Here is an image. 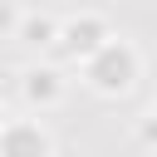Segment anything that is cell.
Wrapping results in <instances>:
<instances>
[{
  "instance_id": "1",
  "label": "cell",
  "mask_w": 157,
  "mask_h": 157,
  "mask_svg": "<svg viewBox=\"0 0 157 157\" xmlns=\"http://www.w3.org/2000/svg\"><path fill=\"white\" fill-rule=\"evenodd\" d=\"M88 78H93L103 93H123V88L132 83V54H128V49H118V44L98 49V59L88 64Z\"/></svg>"
},
{
  "instance_id": "2",
  "label": "cell",
  "mask_w": 157,
  "mask_h": 157,
  "mask_svg": "<svg viewBox=\"0 0 157 157\" xmlns=\"http://www.w3.org/2000/svg\"><path fill=\"white\" fill-rule=\"evenodd\" d=\"M0 142H5V147H39V152L49 147V142H44V132H34V128H25V132H5Z\"/></svg>"
},
{
  "instance_id": "3",
  "label": "cell",
  "mask_w": 157,
  "mask_h": 157,
  "mask_svg": "<svg viewBox=\"0 0 157 157\" xmlns=\"http://www.w3.org/2000/svg\"><path fill=\"white\" fill-rule=\"evenodd\" d=\"M25 88H29V98H54V74H49V69H44V74H29Z\"/></svg>"
},
{
  "instance_id": "4",
  "label": "cell",
  "mask_w": 157,
  "mask_h": 157,
  "mask_svg": "<svg viewBox=\"0 0 157 157\" xmlns=\"http://www.w3.org/2000/svg\"><path fill=\"white\" fill-rule=\"evenodd\" d=\"M25 34H29V44H44V39H49V25H44V20H39V25H29V29H25Z\"/></svg>"
}]
</instances>
